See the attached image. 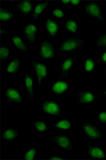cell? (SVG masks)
Listing matches in <instances>:
<instances>
[{
    "label": "cell",
    "mask_w": 106,
    "mask_h": 160,
    "mask_svg": "<svg viewBox=\"0 0 106 160\" xmlns=\"http://www.w3.org/2000/svg\"><path fill=\"white\" fill-rule=\"evenodd\" d=\"M18 132L15 129H7L4 132L2 135V138L7 140L15 139L17 137Z\"/></svg>",
    "instance_id": "obj_23"
},
{
    "label": "cell",
    "mask_w": 106,
    "mask_h": 160,
    "mask_svg": "<svg viewBox=\"0 0 106 160\" xmlns=\"http://www.w3.org/2000/svg\"><path fill=\"white\" fill-rule=\"evenodd\" d=\"M12 43L15 48L19 51L26 52L29 51V48L23 41L22 38L18 36H13L11 38Z\"/></svg>",
    "instance_id": "obj_17"
},
{
    "label": "cell",
    "mask_w": 106,
    "mask_h": 160,
    "mask_svg": "<svg viewBox=\"0 0 106 160\" xmlns=\"http://www.w3.org/2000/svg\"><path fill=\"white\" fill-rule=\"evenodd\" d=\"M9 33L8 31H7L6 30H2V29H1V34H6V33Z\"/></svg>",
    "instance_id": "obj_35"
},
{
    "label": "cell",
    "mask_w": 106,
    "mask_h": 160,
    "mask_svg": "<svg viewBox=\"0 0 106 160\" xmlns=\"http://www.w3.org/2000/svg\"><path fill=\"white\" fill-rule=\"evenodd\" d=\"M64 158H62V157L57 156L50 157L49 158V159L51 160H62Z\"/></svg>",
    "instance_id": "obj_33"
},
{
    "label": "cell",
    "mask_w": 106,
    "mask_h": 160,
    "mask_svg": "<svg viewBox=\"0 0 106 160\" xmlns=\"http://www.w3.org/2000/svg\"><path fill=\"white\" fill-rule=\"evenodd\" d=\"M97 117L100 124H106V111L99 112L97 114Z\"/></svg>",
    "instance_id": "obj_29"
},
{
    "label": "cell",
    "mask_w": 106,
    "mask_h": 160,
    "mask_svg": "<svg viewBox=\"0 0 106 160\" xmlns=\"http://www.w3.org/2000/svg\"><path fill=\"white\" fill-rule=\"evenodd\" d=\"M14 13L10 12L8 10L2 8L1 10V20L3 22H7L14 17Z\"/></svg>",
    "instance_id": "obj_24"
},
{
    "label": "cell",
    "mask_w": 106,
    "mask_h": 160,
    "mask_svg": "<svg viewBox=\"0 0 106 160\" xmlns=\"http://www.w3.org/2000/svg\"><path fill=\"white\" fill-rule=\"evenodd\" d=\"M31 65L37 81L38 86H40L43 80L47 76L48 70L46 65L36 60L31 62Z\"/></svg>",
    "instance_id": "obj_6"
},
{
    "label": "cell",
    "mask_w": 106,
    "mask_h": 160,
    "mask_svg": "<svg viewBox=\"0 0 106 160\" xmlns=\"http://www.w3.org/2000/svg\"><path fill=\"white\" fill-rule=\"evenodd\" d=\"M97 61L98 64L106 65V50L103 51L100 53Z\"/></svg>",
    "instance_id": "obj_30"
},
{
    "label": "cell",
    "mask_w": 106,
    "mask_h": 160,
    "mask_svg": "<svg viewBox=\"0 0 106 160\" xmlns=\"http://www.w3.org/2000/svg\"><path fill=\"white\" fill-rule=\"evenodd\" d=\"M38 31L36 26L30 23L26 24L23 30V35L28 41L31 43L36 41V34Z\"/></svg>",
    "instance_id": "obj_12"
},
{
    "label": "cell",
    "mask_w": 106,
    "mask_h": 160,
    "mask_svg": "<svg viewBox=\"0 0 106 160\" xmlns=\"http://www.w3.org/2000/svg\"><path fill=\"white\" fill-rule=\"evenodd\" d=\"M94 43L98 47L106 49V32L100 34L95 40Z\"/></svg>",
    "instance_id": "obj_22"
},
{
    "label": "cell",
    "mask_w": 106,
    "mask_h": 160,
    "mask_svg": "<svg viewBox=\"0 0 106 160\" xmlns=\"http://www.w3.org/2000/svg\"><path fill=\"white\" fill-rule=\"evenodd\" d=\"M41 108L45 113L50 115L59 116L60 110L57 103L51 100H46L42 102Z\"/></svg>",
    "instance_id": "obj_10"
},
{
    "label": "cell",
    "mask_w": 106,
    "mask_h": 160,
    "mask_svg": "<svg viewBox=\"0 0 106 160\" xmlns=\"http://www.w3.org/2000/svg\"><path fill=\"white\" fill-rule=\"evenodd\" d=\"M52 12L53 15L57 18H62L65 16V13L62 10L55 9L53 10Z\"/></svg>",
    "instance_id": "obj_31"
},
{
    "label": "cell",
    "mask_w": 106,
    "mask_h": 160,
    "mask_svg": "<svg viewBox=\"0 0 106 160\" xmlns=\"http://www.w3.org/2000/svg\"><path fill=\"white\" fill-rule=\"evenodd\" d=\"M17 9L25 15H28L33 8V4L30 1H23L18 3L17 6Z\"/></svg>",
    "instance_id": "obj_18"
},
{
    "label": "cell",
    "mask_w": 106,
    "mask_h": 160,
    "mask_svg": "<svg viewBox=\"0 0 106 160\" xmlns=\"http://www.w3.org/2000/svg\"><path fill=\"white\" fill-rule=\"evenodd\" d=\"M100 95L102 96H105V97H106V87L102 92L101 93Z\"/></svg>",
    "instance_id": "obj_34"
},
{
    "label": "cell",
    "mask_w": 106,
    "mask_h": 160,
    "mask_svg": "<svg viewBox=\"0 0 106 160\" xmlns=\"http://www.w3.org/2000/svg\"><path fill=\"white\" fill-rule=\"evenodd\" d=\"M70 88V84L63 81H58L54 82L51 87V92L53 94L61 95L69 92Z\"/></svg>",
    "instance_id": "obj_13"
},
{
    "label": "cell",
    "mask_w": 106,
    "mask_h": 160,
    "mask_svg": "<svg viewBox=\"0 0 106 160\" xmlns=\"http://www.w3.org/2000/svg\"><path fill=\"white\" fill-rule=\"evenodd\" d=\"M23 82L29 100H33L35 96V91L32 78L26 73L23 77Z\"/></svg>",
    "instance_id": "obj_14"
},
{
    "label": "cell",
    "mask_w": 106,
    "mask_h": 160,
    "mask_svg": "<svg viewBox=\"0 0 106 160\" xmlns=\"http://www.w3.org/2000/svg\"><path fill=\"white\" fill-rule=\"evenodd\" d=\"M104 74L105 78L106 79V65H105V70H104Z\"/></svg>",
    "instance_id": "obj_37"
},
{
    "label": "cell",
    "mask_w": 106,
    "mask_h": 160,
    "mask_svg": "<svg viewBox=\"0 0 106 160\" xmlns=\"http://www.w3.org/2000/svg\"><path fill=\"white\" fill-rule=\"evenodd\" d=\"M97 60L93 58H85L82 63L83 71L86 73H92L96 70L98 65Z\"/></svg>",
    "instance_id": "obj_15"
},
{
    "label": "cell",
    "mask_w": 106,
    "mask_h": 160,
    "mask_svg": "<svg viewBox=\"0 0 106 160\" xmlns=\"http://www.w3.org/2000/svg\"><path fill=\"white\" fill-rule=\"evenodd\" d=\"M5 101L7 103L19 104L22 102V98L19 92L13 88H7L4 92Z\"/></svg>",
    "instance_id": "obj_11"
},
{
    "label": "cell",
    "mask_w": 106,
    "mask_h": 160,
    "mask_svg": "<svg viewBox=\"0 0 106 160\" xmlns=\"http://www.w3.org/2000/svg\"><path fill=\"white\" fill-rule=\"evenodd\" d=\"M64 28L69 32L74 33L78 31V26L76 21L73 20H68L65 24Z\"/></svg>",
    "instance_id": "obj_20"
},
{
    "label": "cell",
    "mask_w": 106,
    "mask_h": 160,
    "mask_svg": "<svg viewBox=\"0 0 106 160\" xmlns=\"http://www.w3.org/2000/svg\"><path fill=\"white\" fill-rule=\"evenodd\" d=\"M36 149L34 148H31L28 149L25 153L23 157V159L32 160L36 153Z\"/></svg>",
    "instance_id": "obj_27"
},
{
    "label": "cell",
    "mask_w": 106,
    "mask_h": 160,
    "mask_svg": "<svg viewBox=\"0 0 106 160\" xmlns=\"http://www.w3.org/2000/svg\"><path fill=\"white\" fill-rule=\"evenodd\" d=\"M53 142L60 148L68 151L73 150V143L71 138L65 135H55L52 138Z\"/></svg>",
    "instance_id": "obj_8"
},
{
    "label": "cell",
    "mask_w": 106,
    "mask_h": 160,
    "mask_svg": "<svg viewBox=\"0 0 106 160\" xmlns=\"http://www.w3.org/2000/svg\"><path fill=\"white\" fill-rule=\"evenodd\" d=\"M81 2L80 1H70V4L73 6H78L80 4Z\"/></svg>",
    "instance_id": "obj_32"
},
{
    "label": "cell",
    "mask_w": 106,
    "mask_h": 160,
    "mask_svg": "<svg viewBox=\"0 0 106 160\" xmlns=\"http://www.w3.org/2000/svg\"><path fill=\"white\" fill-rule=\"evenodd\" d=\"M21 61L19 58H15L8 65L5 71L12 74H16L19 72L21 67Z\"/></svg>",
    "instance_id": "obj_16"
},
{
    "label": "cell",
    "mask_w": 106,
    "mask_h": 160,
    "mask_svg": "<svg viewBox=\"0 0 106 160\" xmlns=\"http://www.w3.org/2000/svg\"><path fill=\"white\" fill-rule=\"evenodd\" d=\"M62 2L65 4H70V1H62Z\"/></svg>",
    "instance_id": "obj_36"
},
{
    "label": "cell",
    "mask_w": 106,
    "mask_h": 160,
    "mask_svg": "<svg viewBox=\"0 0 106 160\" xmlns=\"http://www.w3.org/2000/svg\"><path fill=\"white\" fill-rule=\"evenodd\" d=\"M87 155L91 159L102 160L106 158V153L103 149L99 146L88 145Z\"/></svg>",
    "instance_id": "obj_9"
},
{
    "label": "cell",
    "mask_w": 106,
    "mask_h": 160,
    "mask_svg": "<svg viewBox=\"0 0 106 160\" xmlns=\"http://www.w3.org/2000/svg\"><path fill=\"white\" fill-rule=\"evenodd\" d=\"M49 4V2L47 1L37 4L34 10L33 17L35 18L39 17L46 10Z\"/></svg>",
    "instance_id": "obj_21"
},
{
    "label": "cell",
    "mask_w": 106,
    "mask_h": 160,
    "mask_svg": "<svg viewBox=\"0 0 106 160\" xmlns=\"http://www.w3.org/2000/svg\"><path fill=\"white\" fill-rule=\"evenodd\" d=\"M46 28L47 32L52 37L57 34L59 27L56 23L51 19H47L46 23Z\"/></svg>",
    "instance_id": "obj_19"
},
{
    "label": "cell",
    "mask_w": 106,
    "mask_h": 160,
    "mask_svg": "<svg viewBox=\"0 0 106 160\" xmlns=\"http://www.w3.org/2000/svg\"><path fill=\"white\" fill-rule=\"evenodd\" d=\"M85 12L89 17L95 18L102 22H104L105 18L102 8L96 2H88L85 7Z\"/></svg>",
    "instance_id": "obj_4"
},
{
    "label": "cell",
    "mask_w": 106,
    "mask_h": 160,
    "mask_svg": "<svg viewBox=\"0 0 106 160\" xmlns=\"http://www.w3.org/2000/svg\"><path fill=\"white\" fill-rule=\"evenodd\" d=\"M10 50L7 47L2 46L1 49V57L2 61L7 60L10 55Z\"/></svg>",
    "instance_id": "obj_28"
},
{
    "label": "cell",
    "mask_w": 106,
    "mask_h": 160,
    "mask_svg": "<svg viewBox=\"0 0 106 160\" xmlns=\"http://www.w3.org/2000/svg\"><path fill=\"white\" fill-rule=\"evenodd\" d=\"M86 41L72 36L65 37L61 40L58 49L60 52L73 51L81 48L84 46Z\"/></svg>",
    "instance_id": "obj_1"
},
{
    "label": "cell",
    "mask_w": 106,
    "mask_h": 160,
    "mask_svg": "<svg viewBox=\"0 0 106 160\" xmlns=\"http://www.w3.org/2000/svg\"><path fill=\"white\" fill-rule=\"evenodd\" d=\"M40 54L44 59H51L55 57V48L54 44L49 40H42L40 44Z\"/></svg>",
    "instance_id": "obj_7"
},
{
    "label": "cell",
    "mask_w": 106,
    "mask_h": 160,
    "mask_svg": "<svg viewBox=\"0 0 106 160\" xmlns=\"http://www.w3.org/2000/svg\"><path fill=\"white\" fill-rule=\"evenodd\" d=\"M75 97L79 105H88L94 102L99 96L92 90L80 91L76 93Z\"/></svg>",
    "instance_id": "obj_5"
},
{
    "label": "cell",
    "mask_w": 106,
    "mask_h": 160,
    "mask_svg": "<svg viewBox=\"0 0 106 160\" xmlns=\"http://www.w3.org/2000/svg\"><path fill=\"white\" fill-rule=\"evenodd\" d=\"M54 126L57 128L67 130L71 128L72 127V124L68 120L63 119L56 122Z\"/></svg>",
    "instance_id": "obj_25"
},
{
    "label": "cell",
    "mask_w": 106,
    "mask_h": 160,
    "mask_svg": "<svg viewBox=\"0 0 106 160\" xmlns=\"http://www.w3.org/2000/svg\"><path fill=\"white\" fill-rule=\"evenodd\" d=\"M77 58V55L72 54L65 55L58 65V76L66 78L70 76L73 67Z\"/></svg>",
    "instance_id": "obj_3"
},
{
    "label": "cell",
    "mask_w": 106,
    "mask_h": 160,
    "mask_svg": "<svg viewBox=\"0 0 106 160\" xmlns=\"http://www.w3.org/2000/svg\"><path fill=\"white\" fill-rule=\"evenodd\" d=\"M80 127L82 132L89 140L95 141L103 138L102 129L94 122L83 121L81 122Z\"/></svg>",
    "instance_id": "obj_2"
},
{
    "label": "cell",
    "mask_w": 106,
    "mask_h": 160,
    "mask_svg": "<svg viewBox=\"0 0 106 160\" xmlns=\"http://www.w3.org/2000/svg\"><path fill=\"white\" fill-rule=\"evenodd\" d=\"M34 126L37 130L41 132L46 131L47 129V125L46 122L41 120H38L34 122Z\"/></svg>",
    "instance_id": "obj_26"
}]
</instances>
